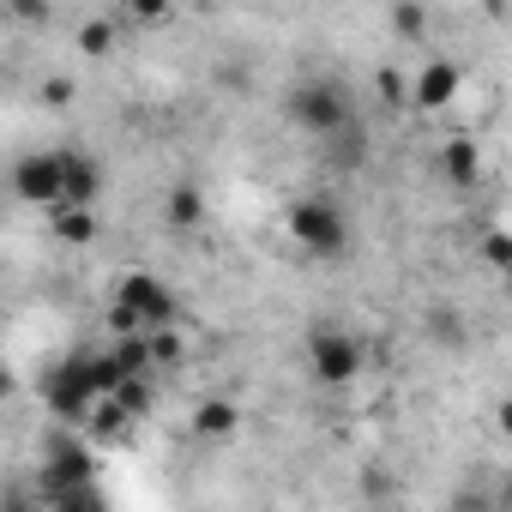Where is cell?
<instances>
[{
    "label": "cell",
    "mask_w": 512,
    "mask_h": 512,
    "mask_svg": "<svg viewBox=\"0 0 512 512\" xmlns=\"http://www.w3.org/2000/svg\"><path fill=\"white\" fill-rule=\"evenodd\" d=\"M115 398H121L133 416H151V404H157V392H151V374H127V380L115 386Z\"/></svg>",
    "instance_id": "9a60e30c"
},
{
    "label": "cell",
    "mask_w": 512,
    "mask_h": 512,
    "mask_svg": "<svg viewBox=\"0 0 512 512\" xmlns=\"http://www.w3.org/2000/svg\"><path fill=\"white\" fill-rule=\"evenodd\" d=\"M302 362H308L314 386H356V380L368 374V344H362L350 326L320 320V326H308V338H302Z\"/></svg>",
    "instance_id": "277c9868"
},
{
    "label": "cell",
    "mask_w": 512,
    "mask_h": 512,
    "mask_svg": "<svg viewBox=\"0 0 512 512\" xmlns=\"http://www.w3.org/2000/svg\"><path fill=\"white\" fill-rule=\"evenodd\" d=\"M284 229H290V241L308 253V260H344V253H350V211H344L332 193H302V199H290Z\"/></svg>",
    "instance_id": "3957f363"
},
{
    "label": "cell",
    "mask_w": 512,
    "mask_h": 512,
    "mask_svg": "<svg viewBox=\"0 0 512 512\" xmlns=\"http://www.w3.org/2000/svg\"><path fill=\"white\" fill-rule=\"evenodd\" d=\"M181 326V296L157 272H121L109 290V332H163Z\"/></svg>",
    "instance_id": "7a4b0ae2"
},
{
    "label": "cell",
    "mask_w": 512,
    "mask_h": 512,
    "mask_svg": "<svg viewBox=\"0 0 512 512\" xmlns=\"http://www.w3.org/2000/svg\"><path fill=\"white\" fill-rule=\"evenodd\" d=\"M428 338H440V344H464V320H458V308H428Z\"/></svg>",
    "instance_id": "ac0fdd59"
},
{
    "label": "cell",
    "mask_w": 512,
    "mask_h": 512,
    "mask_svg": "<svg viewBox=\"0 0 512 512\" xmlns=\"http://www.w3.org/2000/svg\"><path fill=\"white\" fill-rule=\"evenodd\" d=\"M374 91H380V103H386V109H404V103H410V73L380 67V73H374Z\"/></svg>",
    "instance_id": "2e32d148"
},
{
    "label": "cell",
    "mask_w": 512,
    "mask_h": 512,
    "mask_svg": "<svg viewBox=\"0 0 512 512\" xmlns=\"http://www.w3.org/2000/svg\"><path fill=\"white\" fill-rule=\"evenodd\" d=\"M458 91H464V67H458V61H446V55H428V61L410 73V109H422V115L452 109V103H458Z\"/></svg>",
    "instance_id": "8992f818"
},
{
    "label": "cell",
    "mask_w": 512,
    "mask_h": 512,
    "mask_svg": "<svg viewBox=\"0 0 512 512\" xmlns=\"http://www.w3.org/2000/svg\"><path fill=\"white\" fill-rule=\"evenodd\" d=\"M115 49V25L109 19H85L79 25V55H109Z\"/></svg>",
    "instance_id": "e0dca14e"
},
{
    "label": "cell",
    "mask_w": 512,
    "mask_h": 512,
    "mask_svg": "<svg viewBox=\"0 0 512 512\" xmlns=\"http://www.w3.org/2000/svg\"><path fill=\"white\" fill-rule=\"evenodd\" d=\"M43 217H49V235H55L61 247H91V241H97V205L61 199V205H49Z\"/></svg>",
    "instance_id": "ba28073f"
},
{
    "label": "cell",
    "mask_w": 512,
    "mask_h": 512,
    "mask_svg": "<svg viewBox=\"0 0 512 512\" xmlns=\"http://www.w3.org/2000/svg\"><path fill=\"white\" fill-rule=\"evenodd\" d=\"M127 19L133 25H163L169 19V0H127Z\"/></svg>",
    "instance_id": "d6986e66"
},
{
    "label": "cell",
    "mask_w": 512,
    "mask_h": 512,
    "mask_svg": "<svg viewBox=\"0 0 512 512\" xmlns=\"http://www.w3.org/2000/svg\"><path fill=\"white\" fill-rule=\"evenodd\" d=\"M386 25H392V37H404V43H422L428 7H422V0H392V7H386Z\"/></svg>",
    "instance_id": "4fadbf2b"
},
{
    "label": "cell",
    "mask_w": 512,
    "mask_h": 512,
    "mask_svg": "<svg viewBox=\"0 0 512 512\" xmlns=\"http://www.w3.org/2000/svg\"><path fill=\"white\" fill-rule=\"evenodd\" d=\"M320 157L338 169V175H350V169H362V157H368V127H344V133H332V139H320Z\"/></svg>",
    "instance_id": "7c38bea8"
},
{
    "label": "cell",
    "mask_w": 512,
    "mask_h": 512,
    "mask_svg": "<svg viewBox=\"0 0 512 512\" xmlns=\"http://www.w3.org/2000/svg\"><path fill=\"white\" fill-rule=\"evenodd\" d=\"M494 428H500V434L512 440V398H500V410H494Z\"/></svg>",
    "instance_id": "44dd1931"
},
{
    "label": "cell",
    "mask_w": 512,
    "mask_h": 512,
    "mask_svg": "<svg viewBox=\"0 0 512 512\" xmlns=\"http://www.w3.org/2000/svg\"><path fill=\"white\" fill-rule=\"evenodd\" d=\"M163 223H169L175 235H193V229L205 223V193H199L193 181H175L169 199H163Z\"/></svg>",
    "instance_id": "30bf717a"
},
{
    "label": "cell",
    "mask_w": 512,
    "mask_h": 512,
    "mask_svg": "<svg viewBox=\"0 0 512 512\" xmlns=\"http://www.w3.org/2000/svg\"><path fill=\"white\" fill-rule=\"evenodd\" d=\"M434 175H440L446 187H476V181H482V145L464 139V133L440 139V151H434Z\"/></svg>",
    "instance_id": "52a82bcc"
},
{
    "label": "cell",
    "mask_w": 512,
    "mask_h": 512,
    "mask_svg": "<svg viewBox=\"0 0 512 512\" xmlns=\"http://www.w3.org/2000/svg\"><path fill=\"white\" fill-rule=\"evenodd\" d=\"M61 163H67V199L97 205L103 199V163L91 151H79V145H61Z\"/></svg>",
    "instance_id": "9c48e42d"
},
{
    "label": "cell",
    "mask_w": 512,
    "mask_h": 512,
    "mask_svg": "<svg viewBox=\"0 0 512 512\" xmlns=\"http://www.w3.org/2000/svg\"><path fill=\"white\" fill-rule=\"evenodd\" d=\"M13 193H19V205H37V211L61 205V199H67V163H61V145L25 151V157L13 163Z\"/></svg>",
    "instance_id": "5b68a950"
},
{
    "label": "cell",
    "mask_w": 512,
    "mask_h": 512,
    "mask_svg": "<svg viewBox=\"0 0 512 512\" xmlns=\"http://www.w3.org/2000/svg\"><path fill=\"white\" fill-rule=\"evenodd\" d=\"M241 428V404L235 398H199L193 404V434L199 440H229Z\"/></svg>",
    "instance_id": "8fae6325"
},
{
    "label": "cell",
    "mask_w": 512,
    "mask_h": 512,
    "mask_svg": "<svg viewBox=\"0 0 512 512\" xmlns=\"http://www.w3.org/2000/svg\"><path fill=\"white\" fill-rule=\"evenodd\" d=\"M284 121L320 145V139H332V133H344V127H362V103H356L350 79H338V73H308V79H296V85L284 91Z\"/></svg>",
    "instance_id": "6da1fadb"
},
{
    "label": "cell",
    "mask_w": 512,
    "mask_h": 512,
    "mask_svg": "<svg viewBox=\"0 0 512 512\" xmlns=\"http://www.w3.org/2000/svg\"><path fill=\"white\" fill-rule=\"evenodd\" d=\"M13 13H19V19H43V25H49V0H13Z\"/></svg>",
    "instance_id": "ffe728a7"
},
{
    "label": "cell",
    "mask_w": 512,
    "mask_h": 512,
    "mask_svg": "<svg viewBox=\"0 0 512 512\" xmlns=\"http://www.w3.org/2000/svg\"><path fill=\"white\" fill-rule=\"evenodd\" d=\"M476 260H482L488 272H512V235H506V229H482V235H476Z\"/></svg>",
    "instance_id": "5bb4252c"
}]
</instances>
